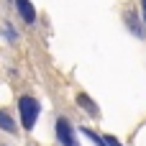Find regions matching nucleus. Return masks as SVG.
Returning a JSON list of instances; mask_svg holds the SVG:
<instances>
[{
	"mask_svg": "<svg viewBox=\"0 0 146 146\" xmlns=\"http://www.w3.org/2000/svg\"><path fill=\"white\" fill-rule=\"evenodd\" d=\"M15 8H18V13L23 15L26 23H33V21H36V10H33L31 0H15Z\"/></svg>",
	"mask_w": 146,
	"mask_h": 146,
	"instance_id": "obj_3",
	"label": "nucleus"
},
{
	"mask_svg": "<svg viewBox=\"0 0 146 146\" xmlns=\"http://www.w3.org/2000/svg\"><path fill=\"white\" fill-rule=\"evenodd\" d=\"M105 141H108V146H123L118 139H115V136H105Z\"/></svg>",
	"mask_w": 146,
	"mask_h": 146,
	"instance_id": "obj_6",
	"label": "nucleus"
},
{
	"mask_svg": "<svg viewBox=\"0 0 146 146\" xmlns=\"http://www.w3.org/2000/svg\"><path fill=\"white\" fill-rule=\"evenodd\" d=\"M18 110H21L23 128H33V123H36V118H38V113H41L38 100H36V98H31V95H23V98L18 100Z\"/></svg>",
	"mask_w": 146,
	"mask_h": 146,
	"instance_id": "obj_1",
	"label": "nucleus"
},
{
	"mask_svg": "<svg viewBox=\"0 0 146 146\" xmlns=\"http://www.w3.org/2000/svg\"><path fill=\"white\" fill-rule=\"evenodd\" d=\"M141 10H144V21H146V0H141Z\"/></svg>",
	"mask_w": 146,
	"mask_h": 146,
	"instance_id": "obj_7",
	"label": "nucleus"
},
{
	"mask_svg": "<svg viewBox=\"0 0 146 146\" xmlns=\"http://www.w3.org/2000/svg\"><path fill=\"white\" fill-rule=\"evenodd\" d=\"M77 103H80V105H82V108H85V110H87L90 115H98V105H95V103H92V100H90V98H87L85 92H82V95L77 98Z\"/></svg>",
	"mask_w": 146,
	"mask_h": 146,
	"instance_id": "obj_4",
	"label": "nucleus"
},
{
	"mask_svg": "<svg viewBox=\"0 0 146 146\" xmlns=\"http://www.w3.org/2000/svg\"><path fill=\"white\" fill-rule=\"evenodd\" d=\"M56 139H59V144H64V146H74V131H72V126H69L67 118L56 121Z\"/></svg>",
	"mask_w": 146,
	"mask_h": 146,
	"instance_id": "obj_2",
	"label": "nucleus"
},
{
	"mask_svg": "<svg viewBox=\"0 0 146 146\" xmlns=\"http://www.w3.org/2000/svg\"><path fill=\"white\" fill-rule=\"evenodd\" d=\"M0 128H3V131H8V133H13V131H15V123L10 121V115H8L5 110H0Z\"/></svg>",
	"mask_w": 146,
	"mask_h": 146,
	"instance_id": "obj_5",
	"label": "nucleus"
}]
</instances>
